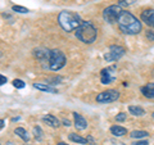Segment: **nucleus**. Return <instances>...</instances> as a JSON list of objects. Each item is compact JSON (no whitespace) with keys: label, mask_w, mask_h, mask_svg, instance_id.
<instances>
[{"label":"nucleus","mask_w":154,"mask_h":145,"mask_svg":"<svg viewBox=\"0 0 154 145\" xmlns=\"http://www.w3.org/2000/svg\"><path fill=\"white\" fill-rule=\"evenodd\" d=\"M117 23L121 31L128 35H136L141 31V22L127 11H122L121 14L118 16Z\"/></svg>","instance_id":"f257e3e1"},{"label":"nucleus","mask_w":154,"mask_h":145,"mask_svg":"<svg viewBox=\"0 0 154 145\" xmlns=\"http://www.w3.org/2000/svg\"><path fill=\"white\" fill-rule=\"evenodd\" d=\"M58 21H59L60 27L67 32L75 31L76 28L81 25V19H80L79 14H76L73 12H69V11L60 12L59 17H58Z\"/></svg>","instance_id":"f03ea898"},{"label":"nucleus","mask_w":154,"mask_h":145,"mask_svg":"<svg viewBox=\"0 0 154 145\" xmlns=\"http://www.w3.org/2000/svg\"><path fill=\"white\" fill-rule=\"evenodd\" d=\"M76 36L85 44H93L96 39V28L91 22H81L76 28Z\"/></svg>","instance_id":"7ed1b4c3"},{"label":"nucleus","mask_w":154,"mask_h":145,"mask_svg":"<svg viewBox=\"0 0 154 145\" xmlns=\"http://www.w3.org/2000/svg\"><path fill=\"white\" fill-rule=\"evenodd\" d=\"M66 64V57L59 50H50L49 54V67L51 71H59Z\"/></svg>","instance_id":"20e7f679"},{"label":"nucleus","mask_w":154,"mask_h":145,"mask_svg":"<svg viewBox=\"0 0 154 145\" xmlns=\"http://www.w3.org/2000/svg\"><path fill=\"white\" fill-rule=\"evenodd\" d=\"M121 12H122V9L119 5H110L103 11V18L108 23H114V22H117L118 16L121 14Z\"/></svg>","instance_id":"39448f33"},{"label":"nucleus","mask_w":154,"mask_h":145,"mask_svg":"<svg viewBox=\"0 0 154 145\" xmlns=\"http://www.w3.org/2000/svg\"><path fill=\"white\" fill-rule=\"evenodd\" d=\"M118 98H119V93L117 90H105L96 96V101L102 104H108V103H113Z\"/></svg>","instance_id":"423d86ee"},{"label":"nucleus","mask_w":154,"mask_h":145,"mask_svg":"<svg viewBox=\"0 0 154 145\" xmlns=\"http://www.w3.org/2000/svg\"><path fill=\"white\" fill-rule=\"evenodd\" d=\"M123 54H125V49H123L122 46L112 45V46L109 48V51L105 53L104 59L107 60V62H114V60H118Z\"/></svg>","instance_id":"0eeeda50"},{"label":"nucleus","mask_w":154,"mask_h":145,"mask_svg":"<svg viewBox=\"0 0 154 145\" xmlns=\"http://www.w3.org/2000/svg\"><path fill=\"white\" fill-rule=\"evenodd\" d=\"M116 68L114 67H110V68H104L102 71V73H100V80H102L103 84H110V82L114 81V72Z\"/></svg>","instance_id":"6e6552de"},{"label":"nucleus","mask_w":154,"mask_h":145,"mask_svg":"<svg viewBox=\"0 0 154 145\" xmlns=\"http://www.w3.org/2000/svg\"><path fill=\"white\" fill-rule=\"evenodd\" d=\"M141 21L154 28V9H145L141 13Z\"/></svg>","instance_id":"1a4fd4ad"},{"label":"nucleus","mask_w":154,"mask_h":145,"mask_svg":"<svg viewBox=\"0 0 154 145\" xmlns=\"http://www.w3.org/2000/svg\"><path fill=\"white\" fill-rule=\"evenodd\" d=\"M73 117H75V126H76V128L85 130L86 127H88V122H86V119L82 117V116H80L79 113H73Z\"/></svg>","instance_id":"9d476101"},{"label":"nucleus","mask_w":154,"mask_h":145,"mask_svg":"<svg viewBox=\"0 0 154 145\" xmlns=\"http://www.w3.org/2000/svg\"><path fill=\"white\" fill-rule=\"evenodd\" d=\"M141 93L149 99H154V84H148L141 88Z\"/></svg>","instance_id":"9b49d317"},{"label":"nucleus","mask_w":154,"mask_h":145,"mask_svg":"<svg viewBox=\"0 0 154 145\" xmlns=\"http://www.w3.org/2000/svg\"><path fill=\"white\" fill-rule=\"evenodd\" d=\"M42 121L44 122H46L49 126L51 127H58L59 126V121H58L57 117H54V116H51V114H48V116H44L42 117Z\"/></svg>","instance_id":"f8f14e48"},{"label":"nucleus","mask_w":154,"mask_h":145,"mask_svg":"<svg viewBox=\"0 0 154 145\" xmlns=\"http://www.w3.org/2000/svg\"><path fill=\"white\" fill-rule=\"evenodd\" d=\"M110 132H112L114 136H123V135L127 134V130L122 126H112L110 127Z\"/></svg>","instance_id":"ddd939ff"},{"label":"nucleus","mask_w":154,"mask_h":145,"mask_svg":"<svg viewBox=\"0 0 154 145\" xmlns=\"http://www.w3.org/2000/svg\"><path fill=\"white\" fill-rule=\"evenodd\" d=\"M35 57L37 58V59H40V60H44V59H48L49 60V54H50V51H48V50H44V49H37L35 50Z\"/></svg>","instance_id":"4468645a"},{"label":"nucleus","mask_w":154,"mask_h":145,"mask_svg":"<svg viewBox=\"0 0 154 145\" xmlns=\"http://www.w3.org/2000/svg\"><path fill=\"white\" fill-rule=\"evenodd\" d=\"M33 88L37 89V90H41V91H46V93H51V94L58 93L55 89H53V88H50V86H48V85H42V84H33Z\"/></svg>","instance_id":"2eb2a0df"},{"label":"nucleus","mask_w":154,"mask_h":145,"mask_svg":"<svg viewBox=\"0 0 154 145\" xmlns=\"http://www.w3.org/2000/svg\"><path fill=\"white\" fill-rule=\"evenodd\" d=\"M69 140L71 141H73V143H77V144H88V139H84L82 136H80V135H77V134H69Z\"/></svg>","instance_id":"dca6fc26"},{"label":"nucleus","mask_w":154,"mask_h":145,"mask_svg":"<svg viewBox=\"0 0 154 145\" xmlns=\"http://www.w3.org/2000/svg\"><path fill=\"white\" fill-rule=\"evenodd\" d=\"M130 113L134 116H144L145 114V110H144L141 107H136V105H130L128 107Z\"/></svg>","instance_id":"f3484780"},{"label":"nucleus","mask_w":154,"mask_h":145,"mask_svg":"<svg viewBox=\"0 0 154 145\" xmlns=\"http://www.w3.org/2000/svg\"><path fill=\"white\" fill-rule=\"evenodd\" d=\"M14 134L18 135V136L21 137L22 140H25V141H28V139H30L28 137V135H27V131L25 128H22V127H17L16 131H14Z\"/></svg>","instance_id":"a211bd4d"},{"label":"nucleus","mask_w":154,"mask_h":145,"mask_svg":"<svg viewBox=\"0 0 154 145\" xmlns=\"http://www.w3.org/2000/svg\"><path fill=\"white\" fill-rule=\"evenodd\" d=\"M148 132L146 131H141V130H139V131H132L130 134V136L134 137V139H140V137H146L148 136Z\"/></svg>","instance_id":"6ab92c4d"},{"label":"nucleus","mask_w":154,"mask_h":145,"mask_svg":"<svg viewBox=\"0 0 154 145\" xmlns=\"http://www.w3.org/2000/svg\"><path fill=\"white\" fill-rule=\"evenodd\" d=\"M13 86H14V88H16V89H23V88H25V82H23L22 80H14L13 81Z\"/></svg>","instance_id":"aec40b11"},{"label":"nucleus","mask_w":154,"mask_h":145,"mask_svg":"<svg viewBox=\"0 0 154 145\" xmlns=\"http://www.w3.org/2000/svg\"><path fill=\"white\" fill-rule=\"evenodd\" d=\"M118 2H119V7H128L134 4L136 0H118Z\"/></svg>","instance_id":"412c9836"},{"label":"nucleus","mask_w":154,"mask_h":145,"mask_svg":"<svg viewBox=\"0 0 154 145\" xmlns=\"http://www.w3.org/2000/svg\"><path fill=\"white\" fill-rule=\"evenodd\" d=\"M33 132H35V137H36L37 140H41V137H42V131H41L40 127L36 126L35 128H33Z\"/></svg>","instance_id":"4be33fe9"},{"label":"nucleus","mask_w":154,"mask_h":145,"mask_svg":"<svg viewBox=\"0 0 154 145\" xmlns=\"http://www.w3.org/2000/svg\"><path fill=\"white\" fill-rule=\"evenodd\" d=\"M13 11L14 12H18V13H27L28 9L25 8V7H21V5H14L13 7Z\"/></svg>","instance_id":"5701e85b"},{"label":"nucleus","mask_w":154,"mask_h":145,"mask_svg":"<svg viewBox=\"0 0 154 145\" xmlns=\"http://www.w3.org/2000/svg\"><path fill=\"white\" fill-rule=\"evenodd\" d=\"M125 119H126V113H118L116 116V121H118V122H123Z\"/></svg>","instance_id":"b1692460"},{"label":"nucleus","mask_w":154,"mask_h":145,"mask_svg":"<svg viewBox=\"0 0 154 145\" xmlns=\"http://www.w3.org/2000/svg\"><path fill=\"white\" fill-rule=\"evenodd\" d=\"M146 37H148L150 41H154V32H153V31H148V32H146Z\"/></svg>","instance_id":"393cba45"},{"label":"nucleus","mask_w":154,"mask_h":145,"mask_svg":"<svg viewBox=\"0 0 154 145\" xmlns=\"http://www.w3.org/2000/svg\"><path fill=\"white\" fill-rule=\"evenodd\" d=\"M132 145H148V141H145V140H139V141L132 143Z\"/></svg>","instance_id":"a878e982"},{"label":"nucleus","mask_w":154,"mask_h":145,"mask_svg":"<svg viewBox=\"0 0 154 145\" xmlns=\"http://www.w3.org/2000/svg\"><path fill=\"white\" fill-rule=\"evenodd\" d=\"M7 82V77L5 76H3V75H0V86L4 85Z\"/></svg>","instance_id":"bb28decb"},{"label":"nucleus","mask_w":154,"mask_h":145,"mask_svg":"<svg viewBox=\"0 0 154 145\" xmlns=\"http://www.w3.org/2000/svg\"><path fill=\"white\" fill-rule=\"evenodd\" d=\"M63 123H64V126H69V125H71V122H69L68 119H64V121H63Z\"/></svg>","instance_id":"cd10ccee"},{"label":"nucleus","mask_w":154,"mask_h":145,"mask_svg":"<svg viewBox=\"0 0 154 145\" xmlns=\"http://www.w3.org/2000/svg\"><path fill=\"white\" fill-rule=\"evenodd\" d=\"M3 127H4V121L0 119V128H3Z\"/></svg>","instance_id":"c85d7f7f"},{"label":"nucleus","mask_w":154,"mask_h":145,"mask_svg":"<svg viewBox=\"0 0 154 145\" xmlns=\"http://www.w3.org/2000/svg\"><path fill=\"white\" fill-rule=\"evenodd\" d=\"M58 145H67V144H64V143H59V144H58Z\"/></svg>","instance_id":"c756f323"},{"label":"nucleus","mask_w":154,"mask_h":145,"mask_svg":"<svg viewBox=\"0 0 154 145\" xmlns=\"http://www.w3.org/2000/svg\"><path fill=\"white\" fill-rule=\"evenodd\" d=\"M153 117H154V113H153Z\"/></svg>","instance_id":"7c9ffc66"}]
</instances>
